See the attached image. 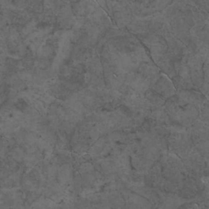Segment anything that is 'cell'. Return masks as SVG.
I'll list each match as a JSON object with an SVG mask.
<instances>
[{"instance_id": "1", "label": "cell", "mask_w": 209, "mask_h": 209, "mask_svg": "<svg viewBox=\"0 0 209 209\" xmlns=\"http://www.w3.org/2000/svg\"><path fill=\"white\" fill-rule=\"evenodd\" d=\"M16 107H17V109H18L19 110H24L27 107V103L25 102V100L19 99L18 101L16 102Z\"/></svg>"}]
</instances>
